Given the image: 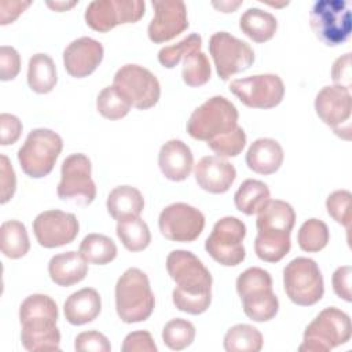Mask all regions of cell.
<instances>
[{
  "mask_svg": "<svg viewBox=\"0 0 352 352\" xmlns=\"http://www.w3.org/2000/svg\"><path fill=\"white\" fill-rule=\"evenodd\" d=\"M116 85L136 109L146 110L157 104L161 95L158 78L146 67L135 63L121 66L113 80Z\"/></svg>",
  "mask_w": 352,
  "mask_h": 352,
  "instance_id": "13",
  "label": "cell"
},
{
  "mask_svg": "<svg viewBox=\"0 0 352 352\" xmlns=\"http://www.w3.org/2000/svg\"><path fill=\"white\" fill-rule=\"evenodd\" d=\"M166 270L175 280L172 300L179 311L199 315L212 301V275L191 252L176 249L166 257Z\"/></svg>",
  "mask_w": 352,
  "mask_h": 352,
  "instance_id": "1",
  "label": "cell"
},
{
  "mask_svg": "<svg viewBox=\"0 0 352 352\" xmlns=\"http://www.w3.org/2000/svg\"><path fill=\"white\" fill-rule=\"evenodd\" d=\"M212 4L223 12H232L235 8H238L242 4V1H220V3L213 1Z\"/></svg>",
  "mask_w": 352,
  "mask_h": 352,
  "instance_id": "51",
  "label": "cell"
},
{
  "mask_svg": "<svg viewBox=\"0 0 352 352\" xmlns=\"http://www.w3.org/2000/svg\"><path fill=\"white\" fill-rule=\"evenodd\" d=\"M261 348L263 336L252 324H235L224 336V349L227 352H258Z\"/></svg>",
  "mask_w": 352,
  "mask_h": 352,
  "instance_id": "34",
  "label": "cell"
},
{
  "mask_svg": "<svg viewBox=\"0 0 352 352\" xmlns=\"http://www.w3.org/2000/svg\"><path fill=\"white\" fill-rule=\"evenodd\" d=\"M76 4L77 1H47V6L55 11H66L67 8H72Z\"/></svg>",
  "mask_w": 352,
  "mask_h": 352,
  "instance_id": "52",
  "label": "cell"
},
{
  "mask_svg": "<svg viewBox=\"0 0 352 352\" xmlns=\"http://www.w3.org/2000/svg\"><path fill=\"white\" fill-rule=\"evenodd\" d=\"M257 214V238L278 242L290 241V232L296 223V213L290 204L270 199Z\"/></svg>",
  "mask_w": 352,
  "mask_h": 352,
  "instance_id": "20",
  "label": "cell"
},
{
  "mask_svg": "<svg viewBox=\"0 0 352 352\" xmlns=\"http://www.w3.org/2000/svg\"><path fill=\"white\" fill-rule=\"evenodd\" d=\"M122 352H157V345L151 334L146 330L129 333L121 345Z\"/></svg>",
  "mask_w": 352,
  "mask_h": 352,
  "instance_id": "46",
  "label": "cell"
},
{
  "mask_svg": "<svg viewBox=\"0 0 352 352\" xmlns=\"http://www.w3.org/2000/svg\"><path fill=\"white\" fill-rule=\"evenodd\" d=\"M78 253L89 264L104 265L113 261L117 256L114 241L102 234H88L80 243Z\"/></svg>",
  "mask_w": 352,
  "mask_h": 352,
  "instance_id": "32",
  "label": "cell"
},
{
  "mask_svg": "<svg viewBox=\"0 0 352 352\" xmlns=\"http://www.w3.org/2000/svg\"><path fill=\"white\" fill-rule=\"evenodd\" d=\"M351 275H352V268L351 265H342V267H338L334 274H333V278H331V282H333V289H334V293L351 302L352 301V294H351Z\"/></svg>",
  "mask_w": 352,
  "mask_h": 352,
  "instance_id": "48",
  "label": "cell"
},
{
  "mask_svg": "<svg viewBox=\"0 0 352 352\" xmlns=\"http://www.w3.org/2000/svg\"><path fill=\"white\" fill-rule=\"evenodd\" d=\"M158 165L162 175L172 182L186 180L194 166L191 148L179 139H170L162 144L158 153Z\"/></svg>",
  "mask_w": 352,
  "mask_h": 352,
  "instance_id": "23",
  "label": "cell"
},
{
  "mask_svg": "<svg viewBox=\"0 0 352 352\" xmlns=\"http://www.w3.org/2000/svg\"><path fill=\"white\" fill-rule=\"evenodd\" d=\"M212 70L208 56L202 51H194L184 58L182 77L190 87H201L210 78Z\"/></svg>",
  "mask_w": 352,
  "mask_h": 352,
  "instance_id": "38",
  "label": "cell"
},
{
  "mask_svg": "<svg viewBox=\"0 0 352 352\" xmlns=\"http://www.w3.org/2000/svg\"><path fill=\"white\" fill-rule=\"evenodd\" d=\"M246 226L234 216H226L216 221L210 235L205 241V249L212 258L226 267H234L245 260L243 239Z\"/></svg>",
  "mask_w": 352,
  "mask_h": 352,
  "instance_id": "10",
  "label": "cell"
},
{
  "mask_svg": "<svg viewBox=\"0 0 352 352\" xmlns=\"http://www.w3.org/2000/svg\"><path fill=\"white\" fill-rule=\"evenodd\" d=\"M21 70V56L14 47H0V80H14Z\"/></svg>",
  "mask_w": 352,
  "mask_h": 352,
  "instance_id": "44",
  "label": "cell"
},
{
  "mask_svg": "<svg viewBox=\"0 0 352 352\" xmlns=\"http://www.w3.org/2000/svg\"><path fill=\"white\" fill-rule=\"evenodd\" d=\"M236 292L243 312L254 322H268L278 314L279 301L272 292V278L260 267H250L236 278Z\"/></svg>",
  "mask_w": 352,
  "mask_h": 352,
  "instance_id": "4",
  "label": "cell"
},
{
  "mask_svg": "<svg viewBox=\"0 0 352 352\" xmlns=\"http://www.w3.org/2000/svg\"><path fill=\"white\" fill-rule=\"evenodd\" d=\"M309 25L323 44L340 45L351 34V8L344 0H319L309 11Z\"/></svg>",
  "mask_w": 352,
  "mask_h": 352,
  "instance_id": "8",
  "label": "cell"
},
{
  "mask_svg": "<svg viewBox=\"0 0 352 352\" xmlns=\"http://www.w3.org/2000/svg\"><path fill=\"white\" fill-rule=\"evenodd\" d=\"M74 349L80 352H110L111 345L107 337L96 330L82 331L74 340Z\"/></svg>",
  "mask_w": 352,
  "mask_h": 352,
  "instance_id": "43",
  "label": "cell"
},
{
  "mask_svg": "<svg viewBox=\"0 0 352 352\" xmlns=\"http://www.w3.org/2000/svg\"><path fill=\"white\" fill-rule=\"evenodd\" d=\"M62 148L63 140L56 132L48 128H36L29 132L18 150V161L28 176L41 179L54 169Z\"/></svg>",
  "mask_w": 352,
  "mask_h": 352,
  "instance_id": "7",
  "label": "cell"
},
{
  "mask_svg": "<svg viewBox=\"0 0 352 352\" xmlns=\"http://www.w3.org/2000/svg\"><path fill=\"white\" fill-rule=\"evenodd\" d=\"M32 3L18 0H1L0 1V23L8 25L14 22Z\"/></svg>",
  "mask_w": 352,
  "mask_h": 352,
  "instance_id": "50",
  "label": "cell"
},
{
  "mask_svg": "<svg viewBox=\"0 0 352 352\" xmlns=\"http://www.w3.org/2000/svg\"><path fill=\"white\" fill-rule=\"evenodd\" d=\"M100 296L92 287H84L72 293L63 304L65 318L74 326H81L95 320L100 314Z\"/></svg>",
  "mask_w": 352,
  "mask_h": 352,
  "instance_id": "24",
  "label": "cell"
},
{
  "mask_svg": "<svg viewBox=\"0 0 352 352\" xmlns=\"http://www.w3.org/2000/svg\"><path fill=\"white\" fill-rule=\"evenodd\" d=\"M58 81L56 67L52 58L47 54H34L28 65V84L37 94H48Z\"/></svg>",
  "mask_w": 352,
  "mask_h": 352,
  "instance_id": "30",
  "label": "cell"
},
{
  "mask_svg": "<svg viewBox=\"0 0 352 352\" xmlns=\"http://www.w3.org/2000/svg\"><path fill=\"white\" fill-rule=\"evenodd\" d=\"M21 341L26 351H59L58 305L47 294L28 296L19 307Z\"/></svg>",
  "mask_w": 352,
  "mask_h": 352,
  "instance_id": "2",
  "label": "cell"
},
{
  "mask_svg": "<svg viewBox=\"0 0 352 352\" xmlns=\"http://www.w3.org/2000/svg\"><path fill=\"white\" fill-rule=\"evenodd\" d=\"M116 231L122 245L131 252H140L151 242L148 226L139 216L118 220Z\"/></svg>",
  "mask_w": 352,
  "mask_h": 352,
  "instance_id": "33",
  "label": "cell"
},
{
  "mask_svg": "<svg viewBox=\"0 0 352 352\" xmlns=\"http://www.w3.org/2000/svg\"><path fill=\"white\" fill-rule=\"evenodd\" d=\"M78 230L77 217L59 209L41 212L33 220L34 236L44 248H58L73 242Z\"/></svg>",
  "mask_w": 352,
  "mask_h": 352,
  "instance_id": "18",
  "label": "cell"
},
{
  "mask_svg": "<svg viewBox=\"0 0 352 352\" xmlns=\"http://www.w3.org/2000/svg\"><path fill=\"white\" fill-rule=\"evenodd\" d=\"M88 272V264L78 252L70 250L51 257L48 263V274L52 282L59 286L69 287L81 282Z\"/></svg>",
  "mask_w": 352,
  "mask_h": 352,
  "instance_id": "26",
  "label": "cell"
},
{
  "mask_svg": "<svg viewBox=\"0 0 352 352\" xmlns=\"http://www.w3.org/2000/svg\"><path fill=\"white\" fill-rule=\"evenodd\" d=\"M246 144V133L238 125L232 132L221 136L217 140L209 142L208 146L219 155V157H236Z\"/></svg>",
  "mask_w": 352,
  "mask_h": 352,
  "instance_id": "41",
  "label": "cell"
},
{
  "mask_svg": "<svg viewBox=\"0 0 352 352\" xmlns=\"http://www.w3.org/2000/svg\"><path fill=\"white\" fill-rule=\"evenodd\" d=\"M103 45L92 37L73 40L63 51V65L66 72L76 78L89 76L96 70L103 59Z\"/></svg>",
  "mask_w": 352,
  "mask_h": 352,
  "instance_id": "21",
  "label": "cell"
},
{
  "mask_svg": "<svg viewBox=\"0 0 352 352\" xmlns=\"http://www.w3.org/2000/svg\"><path fill=\"white\" fill-rule=\"evenodd\" d=\"M230 91L248 107L272 109L282 102L285 85L278 74L265 73L232 80Z\"/></svg>",
  "mask_w": 352,
  "mask_h": 352,
  "instance_id": "14",
  "label": "cell"
},
{
  "mask_svg": "<svg viewBox=\"0 0 352 352\" xmlns=\"http://www.w3.org/2000/svg\"><path fill=\"white\" fill-rule=\"evenodd\" d=\"M201 45H202V37L197 33H191L177 44L162 47L158 51V60L164 67L172 69L177 66L179 62L187 55H190L191 52L201 51Z\"/></svg>",
  "mask_w": 352,
  "mask_h": 352,
  "instance_id": "39",
  "label": "cell"
},
{
  "mask_svg": "<svg viewBox=\"0 0 352 352\" xmlns=\"http://www.w3.org/2000/svg\"><path fill=\"white\" fill-rule=\"evenodd\" d=\"M198 186L212 194H223L232 186L236 170L235 166L219 155L202 157L194 169Z\"/></svg>",
  "mask_w": 352,
  "mask_h": 352,
  "instance_id": "22",
  "label": "cell"
},
{
  "mask_svg": "<svg viewBox=\"0 0 352 352\" xmlns=\"http://www.w3.org/2000/svg\"><path fill=\"white\" fill-rule=\"evenodd\" d=\"M22 133V122L14 114H0V144H14Z\"/></svg>",
  "mask_w": 352,
  "mask_h": 352,
  "instance_id": "47",
  "label": "cell"
},
{
  "mask_svg": "<svg viewBox=\"0 0 352 352\" xmlns=\"http://www.w3.org/2000/svg\"><path fill=\"white\" fill-rule=\"evenodd\" d=\"M271 199L268 186L256 179H246L234 194V202L239 212L252 216L258 213Z\"/></svg>",
  "mask_w": 352,
  "mask_h": 352,
  "instance_id": "29",
  "label": "cell"
},
{
  "mask_svg": "<svg viewBox=\"0 0 352 352\" xmlns=\"http://www.w3.org/2000/svg\"><path fill=\"white\" fill-rule=\"evenodd\" d=\"M109 214L114 220L140 216L144 208L142 192L132 186H118L110 191L106 201Z\"/></svg>",
  "mask_w": 352,
  "mask_h": 352,
  "instance_id": "27",
  "label": "cell"
},
{
  "mask_svg": "<svg viewBox=\"0 0 352 352\" xmlns=\"http://www.w3.org/2000/svg\"><path fill=\"white\" fill-rule=\"evenodd\" d=\"M195 338L194 324L182 318H175L169 320L162 329L164 344L173 351H182L192 344Z\"/></svg>",
  "mask_w": 352,
  "mask_h": 352,
  "instance_id": "37",
  "label": "cell"
},
{
  "mask_svg": "<svg viewBox=\"0 0 352 352\" xmlns=\"http://www.w3.org/2000/svg\"><path fill=\"white\" fill-rule=\"evenodd\" d=\"M142 0H94L85 8V22L96 32L106 33L121 23H135L144 15Z\"/></svg>",
  "mask_w": 352,
  "mask_h": 352,
  "instance_id": "15",
  "label": "cell"
},
{
  "mask_svg": "<svg viewBox=\"0 0 352 352\" xmlns=\"http://www.w3.org/2000/svg\"><path fill=\"white\" fill-rule=\"evenodd\" d=\"M283 287L297 305L316 304L324 293L323 275L315 260L296 257L283 268Z\"/></svg>",
  "mask_w": 352,
  "mask_h": 352,
  "instance_id": "9",
  "label": "cell"
},
{
  "mask_svg": "<svg viewBox=\"0 0 352 352\" xmlns=\"http://www.w3.org/2000/svg\"><path fill=\"white\" fill-rule=\"evenodd\" d=\"M318 117L336 135L349 139V118L352 110L351 91L340 85H324L315 98Z\"/></svg>",
  "mask_w": 352,
  "mask_h": 352,
  "instance_id": "17",
  "label": "cell"
},
{
  "mask_svg": "<svg viewBox=\"0 0 352 352\" xmlns=\"http://www.w3.org/2000/svg\"><path fill=\"white\" fill-rule=\"evenodd\" d=\"M292 242H275V241H264L256 236L254 239V250L258 258L267 263H278L282 260L290 250Z\"/></svg>",
  "mask_w": 352,
  "mask_h": 352,
  "instance_id": "42",
  "label": "cell"
},
{
  "mask_svg": "<svg viewBox=\"0 0 352 352\" xmlns=\"http://www.w3.org/2000/svg\"><path fill=\"white\" fill-rule=\"evenodd\" d=\"M0 245L1 252L6 257H23L30 249L26 227L18 220L4 221L0 227Z\"/></svg>",
  "mask_w": 352,
  "mask_h": 352,
  "instance_id": "31",
  "label": "cell"
},
{
  "mask_svg": "<svg viewBox=\"0 0 352 352\" xmlns=\"http://www.w3.org/2000/svg\"><path fill=\"white\" fill-rule=\"evenodd\" d=\"M131 107L132 103L129 99L116 85L104 87L96 98L98 111L109 120H120L125 117Z\"/></svg>",
  "mask_w": 352,
  "mask_h": 352,
  "instance_id": "35",
  "label": "cell"
},
{
  "mask_svg": "<svg viewBox=\"0 0 352 352\" xmlns=\"http://www.w3.org/2000/svg\"><path fill=\"white\" fill-rule=\"evenodd\" d=\"M91 172L92 165L85 154L76 153L66 157L60 168L58 197L72 204L89 205L96 197V186Z\"/></svg>",
  "mask_w": 352,
  "mask_h": 352,
  "instance_id": "11",
  "label": "cell"
},
{
  "mask_svg": "<svg viewBox=\"0 0 352 352\" xmlns=\"http://www.w3.org/2000/svg\"><path fill=\"white\" fill-rule=\"evenodd\" d=\"M209 52L221 80L249 69L254 62L253 48L228 32H216L209 38Z\"/></svg>",
  "mask_w": 352,
  "mask_h": 352,
  "instance_id": "12",
  "label": "cell"
},
{
  "mask_svg": "<svg viewBox=\"0 0 352 352\" xmlns=\"http://www.w3.org/2000/svg\"><path fill=\"white\" fill-rule=\"evenodd\" d=\"M238 110L227 98L216 95L197 107L187 121V132L206 143L220 139L238 126Z\"/></svg>",
  "mask_w": 352,
  "mask_h": 352,
  "instance_id": "5",
  "label": "cell"
},
{
  "mask_svg": "<svg viewBox=\"0 0 352 352\" xmlns=\"http://www.w3.org/2000/svg\"><path fill=\"white\" fill-rule=\"evenodd\" d=\"M278 28L276 18L261 8L250 7L239 18V29L256 43H264L274 37Z\"/></svg>",
  "mask_w": 352,
  "mask_h": 352,
  "instance_id": "28",
  "label": "cell"
},
{
  "mask_svg": "<svg viewBox=\"0 0 352 352\" xmlns=\"http://www.w3.org/2000/svg\"><path fill=\"white\" fill-rule=\"evenodd\" d=\"M331 78L334 85L351 89V54L346 52L337 58L331 67Z\"/></svg>",
  "mask_w": 352,
  "mask_h": 352,
  "instance_id": "49",
  "label": "cell"
},
{
  "mask_svg": "<svg viewBox=\"0 0 352 352\" xmlns=\"http://www.w3.org/2000/svg\"><path fill=\"white\" fill-rule=\"evenodd\" d=\"M154 16L147 28L148 38L157 44L169 41L188 28L187 8L182 0H153Z\"/></svg>",
  "mask_w": 352,
  "mask_h": 352,
  "instance_id": "19",
  "label": "cell"
},
{
  "mask_svg": "<svg viewBox=\"0 0 352 352\" xmlns=\"http://www.w3.org/2000/svg\"><path fill=\"white\" fill-rule=\"evenodd\" d=\"M155 305L147 275L139 268H128L116 283V309L125 323H139L150 318Z\"/></svg>",
  "mask_w": 352,
  "mask_h": 352,
  "instance_id": "3",
  "label": "cell"
},
{
  "mask_svg": "<svg viewBox=\"0 0 352 352\" xmlns=\"http://www.w3.org/2000/svg\"><path fill=\"white\" fill-rule=\"evenodd\" d=\"M283 157V148L275 139L260 138L248 148L246 165L256 173L271 175L280 168Z\"/></svg>",
  "mask_w": 352,
  "mask_h": 352,
  "instance_id": "25",
  "label": "cell"
},
{
  "mask_svg": "<svg viewBox=\"0 0 352 352\" xmlns=\"http://www.w3.org/2000/svg\"><path fill=\"white\" fill-rule=\"evenodd\" d=\"M329 238V228L326 223L319 219L305 220L297 234L298 246L308 253H316L326 248Z\"/></svg>",
  "mask_w": 352,
  "mask_h": 352,
  "instance_id": "36",
  "label": "cell"
},
{
  "mask_svg": "<svg viewBox=\"0 0 352 352\" xmlns=\"http://www.w3.org/2000/svg\"><path fill=\"white\" fill-rule=\"evenodd\" d=\"M16 188V177L14 168L6 154L0 155V202H8Z\"/></svg>",
  "mask_w": 352,
  "mask_h": 352,
  "instance_id": "45",
  "label": "cell"
},
{
  "mask_svg": "<svg viewBox=\"0 0 352 352\" xmlns=\"http://www.w3.org/2000/svg\"><path fill=\"white\" fill-rule=\"evenodd\" d=\"M351 199L352 194L348 190H337L331 192L326 199L327 213L346 230L351 227Z\"/></svg>",
  "mask_w": 352,
  "mask_h": 352,
  "instance_id": "40",
  "label": "cell"
},
{
  "mask_svg": "<svg viewBox=\"0 0 352 352\" xmlns=\"http://www.w3.org/2000/svg\"><path fill=\"white\" fill-rule=\"evenodd\" d=\"M161 234L175 242L195 241L205 227L202 212L188 204L175 202L162 209L158 217Z\"/></svg>",
  "mask_w": 352,
  "mask_h": 352,
  "instance_id": "16",
  "label": "cell"
},
{
  "mask_svg": "<svg viewBox=\"0 0 352 352\" xmlns=\"http://www.w3.org/2000/svg\"><path fill=\"white\" fill-rule=\"evenodd\" d=\"M351 318L344 311L329 307L320 311L305 327L300 352H327L351 338Z\"/></svg>",
  "mask_w": 352,
  "mask_h": 352,
  "instance_id": "6",
  "label": "cell"
}]
</instances>
